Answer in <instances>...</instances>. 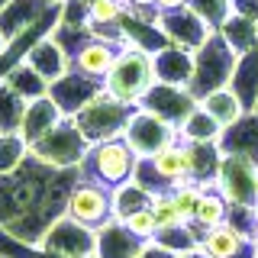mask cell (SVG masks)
Returning a JSON list of instances; mask_svg holds the SVG:
<instances>
[{"instance_id":"obj_8","label":"cell","mask_w":258,"mask_h":258,"mask_svg":"<svg viewBox=\"0 0 258 258\" xmlns=\"http://www.w3.org/2000/svg\"><path fill=\"white\" fill-rule=\"evenodd\" d=\"M216 190L229 200V207H255L258 204V165L242 155H223Z\"/></svg>"},{"instance_id":"obj_37","label":"cell","mask_w":258,"mask_h":258,"mask_svg":"<svg viewBox=\"0 0 258 258\" xmlns=\"http://www.w3.org/2000/svg\"><path fill=\"white\" fill-rule=\"evenodd\" d=\"M252 216H255V232H258V204L252 207Z\"/></svg>"},{"instance_id":"obj_28","label":"cell","mask_w":258,"mask_h":258,"mask_svg":"<svg viewBox=\"0 0 258 258\" xmlns=\"http://www.w3.org/2000/svg\"><path fill=\"white\" fill-rule=\"evenodd\" d=\"M23 116H26V100L0 81V133H20Z\"/></svg>"},{"instance_id":"obj_18","label":"cell","mask_w":258,"mask_h":258,"mask_svg":"<svg viewBox=\"0 0 258 258\" xmlns=\"http://www.w3.org/2000/svg\"><path fill=\"white\" fill-rule=\"evenodd\" d=\"M155 78L158 84H177L190 91V78H194V55L184 52V48H161L155 52Z\"/></svg>"},{"instance_id":"obj_9","label":"cell","mask_w":258,"mask_h":258,"mask_svg":"<svg viewBox=\"0 0 258 258\" xmlns=\"http://www.w3.org/2000/svg\"><path fill=\"white\" fill-rule=\"evenodd\" d=\"M123 139L133 145V152H136L139 158H152V155H158L161 149L181 142V133H177L171 123L158 119L155 113L136 107L133 119H129V126H126V133H123Z\"/></svg>"},{"instance_id":"obj_16","label":"cell","mask_w":258,"mask_h":258,"mask_svg":"<svg viewBox=\"0 0 258 258\" xmlns=\"http://www.w3.org/2000/svg\"><path fill=\"white\" fill-rule=\"evenodd\" d=\"M220 149H223V155H242L258 165V113H245L239 123L223 129Z\"/></svg>"},{"instance_id":"obj_6","label":"cell","mask_w":258,"mask_h":258,"mask_svg":"<svg viewBox=\"0 0 258 258\" xmlns=\"http://www.w3.org/2000/svg\"><path fill=\"white\" fill-rule=\"evenodd\" d=\"M64 216L91 226V229H100L113 220V190L87 181V177H78L71 184V194L64 197Z\"/></svg>"},{"instance_id":"obj_35","label":"cell","mask_w":258,"mask_h":258,"mask_svg":"<svg viewBox=\"0 0 258 258\" xmlns=\"http://www.w3.org/2000/svg\"><path fill=\"white\" fill-rule=\"evenodd\" d=\"M181 7H190V0H158V13H171Z\"/></svg>"},{"instance_id":"obj_30","label":"cell","mask_w":258,"mask_h":258,"mask_svg":"<svg viewBox=\"0 0 258 258\" xmlns=\"http://www.w3.org/2000/svg\"><path fill=\"white\" fill-rule=\"evenodd\" d=\"M190 10L197 13L213 32H220L226 26V20L236 13L232 10V0H190Z\"/></svg>"},{"instance_id":"obj_17","label":"cell","mask_w":258,"mask_h":258,"mask_svg":"<svg viewBox=\"0 0 258 258\" xmlns=\"http://www.w3.org/2000/svg\"><path fill=\"white\" fill-rule=\"evenodd\" d=\"M145 242L136 239L123 223L110 220L107 226L97 229V258H136Z\"/></svg>"},{"instance_id":"obj_39","label":"cell","mask_w":258,"mask_h":258,"mask_svg":"<svg viewBox=\"0 0 258 258\" xmlns=\"http://www.w3.org/2000/svg\"><path fill=\"white\" fill-rule=\"evenodd\" d=\"M4 48H7V39H4V36H0V55H4Z\"/></svg>"},{"instance_id":"obj_2","label":"cell","mask_w":258,"mask_h":258,"mask_svg":"<svg viewBox=\"0 0 258 258\" xmlns=\"http://www.w3.org/2000/svg\"><path fill=\"white\" fill-rule=\"evenodd\" d=\"M158 84L155 78V55L145 52V48L126 42L116 55V64L103 81V91L116 100L129 103V107H139L142 97Z\"/></svg>"},{"instance_id":"obj_1","label":"cell","mask_w":258,"mask_h":258,"mask_svg":"<svg viewBox=\"0 0 258 258\" xmlns=\"http://www.w3.org/2000/svg\"><path fill=\"white\" fill-rule=\"evenodd\" d=\"M139 161L142 158L133 152V145L119 136V139L94 142L91 149H87L84 161H81L78 174L87 177V181H94V184H100V187H107V190H116L129 181H136Z\"/></svg>"},{"instance_id":"obj_24","label":"cell","mask_w":258,"mask_h":258,"mask_svg":"<svg viewBox=\"0 0 258 258\" xmlns=\"http://www.w3.org/2000/svg\"><path fill=\"white\" fill-rule=\"evenodd\" d=\"M181 142H220V136H223V126L216 123L210 113L197 103V110L190 113L187 119L181 123Z\"/></svg>"},{"instance_id":"obj_29","label":"cell","mask_w":258,"mask_h":258,"mask_svg":"<svg viewBox=\"0 0 258 258\" xmlns=\"http://www.w3.org/2000/svg\"><path fill=\"white\" fill-rule=\"evenodd\" d=\"M204 194H207V187H204L200 181H181V184H174V187H171L174 207L181 210L184 223H194V216H197V210H200Z\"/></svg>"},{"instance_id":"obj_22","label":"cell","mask_w":258,"mask_h":258,"mask_svg":"<svg viewBox=\"0 0 258 258\" xmlns=\"http://www.w3.org/2000/svg\"><path fill=\"white\" fill-rule=\"evenodd\" d=\"M200 107H204L223 129H229L232 123H239V119L245 116V107H242V100L232 94V87H220V91L207 94L204 100H200Z\"/></svg>"},{"instance_id":"obj_14","label":"cell","mask_w":258,"mask_h":258,"mask_svg":"<svg viewBox=\"0 0 258 258\" xmlns=\"http://www.w3.org/2000/svg\"><path fill=\"white\" fill-rule=\"evenodd\" d=\"M23 61H29L32 68L48 81V84H55L58 78H64L71 71V55L58 45V39H55V36H42L26 52V58H23Z\"/></svg>"},{"instance_id":"obj_4","label":"cell","mask_w":258,"mask_h":258,"mask_svg":"<svg viewBox=\"0 0 258 258\" xmlns=\"http://www.w3.org/2000/svg\"><path fill=\"white\" fill-rule=\"evenodd\" d=\"M133 113H136V107H129V103L110 97L107 91H100L84 110H78L71 119H75L78 129L84 133V139L94 145V142H103V139H119V136L126 133Z\"/></svg>"},{"instance_id":"obj_34","label":"cell","mask_w":258,"mask_h":258,"mask_svg":"<svg viewBox=\"0 0 258 258\" xmlns=\"http://www.w3.org/2000/svg\"><path fill=\"white\" fill-rule=\"evenodd\" d=\"M136 258H181V255H174L171 248L158 245V242H145V245H142V252L136 255Z\"/></svg>"},{"instance_id":"obj_19","label":"cell","mask_w":258,"mask_h":258,"mask_svg":"<svg viewBox=\"0 0 258 258\" xmlns=\"http://www.w3.org/2000/svg\"><path fill=\"white\" fill-rule=\"evenodd\" d=\"M229 87H232V94L242 100L245 113L258 110V48L239 55L236 71H232V78H229Z\"/></svg>"},{"instance_id":"obj_23","label":"cell","mask_w":258,"mask_h":258,"mask_svg":"<svg viewBox=\"0 0 258 258\" xmlns=\"http://www.w3.org/2000/svg\"><path fill=\"white\" fill-rule=\"evenodd\" d=\"M152 197H155V194H152L149 187H142L139 181H129V184H123V187H116L113 190V220L123 223L129 213L152 207Z\"/></svg>"},{"instance_id":"obj_41","label":"cell","mask_w":258,"mask_h":258,"mask_svg":"<svg viewBox=\"0 0 258 258\" xmlns=\"http://www.w3.org/2000/svg\"><path fill=\"white\" fill-rule=\"evenodd\" d=\"M0 258H7V255H0Z\"/></svg>"},{"instance_id":"obj_40","label":"cell","mask_w":258,"mask_h":258,"mask_svg":"<svg viewBox=\"0 0 258 258\" xmlns=\"http://www.w3.org/2000/svg\"><path fill=\"white\" fill-rule=\"evenodd\" d=\"M252 242H255V258H258V236H255V239H252Z\"/></svg>"},{"instance_id":"obj_33","label":"cell","mask_w":258,"mask_h":258,"mask_svg":"<svg viewBox=\"0 0 258 258\" xmlns=\"http://www.w3.org/2000/svg\"><path fill=\"white\" fill-rule=\"evenodd\" d=\"M123 226L133 232L136 239H142V242H155V236H158V223H155V213H152V207L129 213L126 220H123Z\"/></svg>"},{"instance_id":"obj_26","label":"cell","mask_w":258,"mask_h":258,"mask_svg":"<svg viewBox=\"0 0 258 258\" xmlns=\"http://www.w3.org/2000/svg\"><path fill=\"white\" fill-rule=\"evenodd\" d=\"M226 220H229V200H226L220 190H207L204 200H200L197 216H194V226L200 229V236H204L207 229H216V226H223Z\"/></svg>"},{"instance_id":"obj_36","label":"cell","mask_w":258,"mask_h":258,"mask_svg":"<svg viewBox=\"0 0 258 258\" xmlns=\"http://www.w3.org/2000/svg\"><path fill=\"white\" fill-rule=\"evenodd\" d=\"M181 258H210L207 252H200V248H194V252H187V255H181Z\"/></svg>"},{"instance_id":"obj_7","label":"cell","mask_w":258,"mask_h":258,"mask_svg":"<svg viewBox=\"0 0 258 258\" xmlns=\"http://www.w3.org/2000/svg\"><path fill=\"white\" fill-rule=\"evenodd\" d=\"M39 248L55 255V258H97V229L61 213L58 220L48 226Z\"/></svg>"},{"instance_id":"obj_13","label":"cell","mask_w":258,"mask_h":258,"mask_svg":"<svg viewBox=\"0 0 258 258\" xmlns=\"http://www.w3.org/2000/svg\"><path fill=\"white\" fill-rule=\"evenodd\" d=\"M116 42H100V39H87L84 45L71 55V71H81L87 78H97V81H107V75L116 64V55H119Z\"/></svg>"},{"instance_id":"obj_10","label":"cell","mask_w":258,"mask_h":258,"mask_svg":"<svg viewBox=\"0 0 258 258\" xmlns=\"http://www.w3.org/2000/svg\"><path fill=\"white\" fill-rule=\"evenodd\" d=\"M158 29L168 36V42L174 48H184L190 55H197L207 45V39L213 36V29L190 7H181V10H171V13H158Z\"/></svg>"},{"instance_id":"obj_31","label":"cell","mask_w":258,"mask_h":258,"mask_svg":"<svg viewBox=\"0 0 258 258\" xmlns=\"http://www.w3.org/2000/svg\"><path fill=\"white\" fill-rule=\"evenodd\" d=\"M126 13L123 0H87V16L97 26H123Z\"/></svg>"},{"instance_id":"obj_15","label":"cell","mask_w":258,"mask_h":258,"mask_svg":"<svg viewBox=\"0 0 258 258\" xmlns=\"http://www.w3.org/2000/svg\"><path fill=\"white\" fill-rule=\"evenodd\" d=\"M64 119L61 107L52 100V97H39V100H29L26 103V116H23V126H20V136L26 139L29 145H36L42 136H48L55 126Z\"/></svg>"},{"instance_id":"obj_25","label":"cell","mask_w":258,"mask_h":258,"mask_svg":"<svg viewBox=\"0 0 258 258\" xmlns=\"http://www.w3.org/2000/svg\"><path fill=\"white\" fill-rule=\"evenodd\" d=\"M220 32H223L226 42L236 48V55H245V52H252V48H258V23L248 20V16L232 13Z\"/></svg>"},{"instance_id":"obj_32","label":"cell","mask_w":258,"mask_h":258,"mask_svg":"<svg viewBox=\"0 0 258 258\" xmlns=\"http://www.w3.org/2000/svg\"><path fill=\"white\" fill-rule=\"evenodd\" d=\"M152 213H155L158 232L161 229H174V226H184V216H181V210L174 207L171 190H158L155 197H152Z\"/></svg>"},{"instance_id":"obj_5","label":"cell","mask_w":258,"mask_h":258,"mask_svg":"<svg viewBox=\"0 0 258 258\" xmlns=\"http://www.w3.org/2000/svg\"><path fill=\"white\" fill-rule=\"evenodd\" d=\"M87 149H91V142L84 139V133L78 129V123L71 116H64L48 136H42L36 145H29L32 158H39L48 168H58V171H64V168H81Z\"/></svg>"},{"instance_id":"obj_3","label":"cell","mask_w":258,"mask_h":258,"mask_svg":"<svg viewBox=\"0 0 258 258\" xmlns=\"http://www.w3.org/2000/svg\"><path fill=\"white\" fill-rule=\"evenodd\" d=\"M236 48L223 39V32H213L207 39V45L194 55V78H190V94L197 97V103L204 100L207 94L220 91V87H229V78L236 71Z\"/></svg>"},{"instance_id":"obj_11","label":"cell","mask_w":258,"mask_h":258,"mask_svg":"<svg viewBox=\"0 0 258 258\" xmlns=\"http://www.w3.org/2000/svg\"><path fill=\"white\" fill-rule=\"evenodd\" d=\"M142 110L155 113L158 119L171 123L174 129H181V123L197 110V97H194L187 87H177V84H155L149 94L142 97L139 103Z\"/></svg>"},{"instance_id":"obj_27","label":"cell","mask_w":258,"mask_h":258,"mask_svg":"<svg viewBox=\"0 0 258 258\" xmlns=\"http://www.w3.org/2000/svg\"><path fill=\"white\" fill-rule=\"evenodd\" d=\"M29 142L23 139L20 133H0V177L20 171L29 161Z\"/></svg>"},{"instance_id":"obj_21","label":"cell","mask_w":258,"mask_h":258,"mask_svg":"<svg viewBox=\"0 0 258 258\" xmlns=\"http://www.w3.org/2000/svg\"><path fill=\"white\" fill-rule=\"evenodd\" d=\"M0 81H4V84L10 87L13 94H20L26 103H29V100H39V97H48V87H52V84H48V81L39 75L36 68H32L29 61L13 64V68L7 71V75L0 78Z\"/></svg>"},{"instance_id":"obj_12","label":"cell","mask_w":258,"mask_h":258,"mask_svg":"<svg viewBox=\"0 0 258 258\" xmlns=\"http://www.w3.org/2000/svg\"><path fill=\"white\" fill-rule=\"evenodd\" d=\"M100 91H103V84L97 78H87V75H81V71H68L64 78H58L48 87V97L61 107L64 116H75V113L84 110Z\"/></svg>"},{"instance_id":"obj_20","label":"cell","mask_w":258,"mask_h":258,"mask_svg":"<svg viewBox=\"0 0 258 258\" xmlns=\"http://www.w3.org/2000/svg\"><path fill=\"white\" fill-rule=\"evenodd\" d=\"M248 242H252V239L242 236L232 223H223V226L207 229L204 236H200V252H207L210 258H236Z\"/></svg>"},{"instance_id":"obj_38","label":"cell","mask_w":258,"mask_h":258,"mask_svg":"<svg viewBox=\"0 0 258 258\" xmlns=\"http://www.w3.org/2000/svg\"><path fill=\"white\" fill-rule=\"evenodd\" d=\"M10 4H13V0H0V13H4V10H7Z\"/></svg>"}]
</instances>
